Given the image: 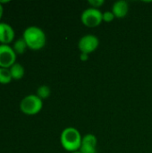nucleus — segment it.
I'll return each mask as SVG.
<instances>
[{"label": "nucleus", "mask_w": 152, "mask_h": 153, "mask_svg": "<svg viewBox=\"0 0 152 153\" xmlns=\"http://www.w3.org/2000/svg\"><path fill=\"white\" fill-rule=\"evenodd\" d=\"M22 39L25 40L27 47L32 50H39L46 44V34L42 29L37 26L26 28L22 33Z\"/></svg>", "instance_id": "obj_1"}, {"label": "nucleus", "mask_w": 152, "mask_h": 153, "mask_svg": "<svg viewBox=\"0 0 152 153\" xmlns=\"http://www.w3.org/2000/svg\"><path fill=\"white\" fill-rule=\"evenodd\" d=\"M82 137L80 132L74 127H66L63 130L60 142L63 148L70 152H78L82 145Z\"/></svg>", "instance_id": "obj_2"}, {"label": "nucleus", "mask_w": 152, "mask_h": 153, "mask_svg": "<svg viewBox=\"0 0 152 153\" xmlns=\"http://www.w3.org/2000/svg\"><path fill=\"white\" fill-rule=\"evenodd\" d=\"M43 107V101L37 95L30 94L24 97L20 103L21 111L28 116H33L38 114Z\"/></svg>", "instance_id": "obj_3"}, {"label": "nucleus", "mask_w": 152, "mask_h": 153, "mask_svg": "<svg viewBox=\"0 0 152 153\" xmlns=\"http://www.w3.org/2000/svg\"><path fill=\"white\" fill-rule=\"evenodd\" d=\"M81 20L82 23L87 27H97L103 22V13L97 8L90 7L82 12Z\"/></svg>", "instance_id": "obj_4"}, {"label": "nucleus", "mask_w": 152, "mask_h": 153, "mask_svg": "<svg viewBox=\"0 0 152 153\" xmlns=\"http://www.w3.org/2000/svg\"><path fill=\"white\" fill-rule=\"evenodd\" d=\"M16 55L12 47L0 44V67L9 69L16 63Z\"/></svg>", "instance_id": "obj_5"}, {"label": "nucleus", "mask_w": 152, "mask_h": 153, "mask_svg": "<svg viewBox=\"0 0 152 153\" xmlns=\"http://www.w3.org/2000/svg\"><path fill=\"white\" fill-rule=\"evenodd\" d=\"M99 44V39L93 34H87L81 38L78 42V48L81 53L89 55L90 53L94 52Z\"/></svg>", "instance_id": "obj_6"}, {"label": "nucleus", "mask_w": 152, "mask_h": 153, "mask_svg": "<svg viewBox=\"0 0 152 153\" xmlns=\"http://www.w3.org/2000/svg\"><path fill=\"white\" fill-rule=\"evenodd\" d=\"M98 140L94 134H88L82 137L80 152L82 153H97Z\"/></svg>", "instance_id": "obj_7"}, {"label": "nucleus", "mask_w": 152, "mask_h": 153, "mask_svg": "<svg viewBox=\"0 0 152 153\" xmlns=\"http://www.w3.org/2000/svg\"><path fill=\"white\" fill-rule=\"evenodd\" d=\"M15 32L13 28L6 23L0 22V43L4 45H9L14 39Z\"/></svg>", "instance_id": "obj_8"}, {"label": "nucleus", "mask_w": 152, "mask_h": 153, "mask_svg": "<svg viewBox=\"0 0 152 153\" xmlns=\"http://www.w3.org/2000/svg\"><path fill=\"white\" fill-rule=\"evenodd\" d=\"M129 11V6L126 1L120 0L116 2L112 7V13H114L115 17L116 18H123L126 16Z\"/></svg>", "instance_id": "obj_9"}, {"label": "nucleus", "mask_w": 152, "mask_h": 153, "mask_svg": "<svg viewBox=\"0 0 152 153\" xmlns=\"http://www.w3.org/2000/svg\"><path fill=\"white\" fill-rule=\"evenodd\" d=\"M9 70H10V73H11L12 78L13 80H16V81L22 79V77L24 76V74H25L24 67L19 63H15L14 65H13L9 68Z\"/></svg>", "instance_id": "obj_10"}, {"label": "nucleus", "mask_w": 152, "mask_h": 153, "mask_svg": "<svg viewBox=\"0 0 152 153\" xmlns=\"http://www.w3.org/2000/svg\"><path fill=\"white\" fill-rule=\"evenodd\" d=\"M27 48H28V47H27V44H26L25 40H24L22 38L17 39V40L13 43V48L14 52H15L16 54H20V55H21V54H23V53L25 52V50H26Z\"/></svg>", "instance_id": "obj_11"}, {"label": "nucleus", "mask_w": 152, "mask_h": 153, "mask_svg": "<svg viewBox=\"0 0 152 153\" xmlns=\"http://www.w3.org/2000/svg\"><path fill=\"white\" fill-rule=\"evenodd\" d=\"M13 80L10 70L8 68H1L0 67V83L7 84L11 82Z\"/></svg>", "instance_id": "obj_12"}, {"label": "nucleus", "mask_w": 152, "mask_h": 153, "mask_svg": "<svg viewBox=\"0 0 152 153\" xmlns=\"http://www.w3.org/2000/svg\"><path fill=\"white\" fill-rule=\"evenodd\" d=\"M50 93H51V91H50V88L47 85H41L38 88L37 90V96L39 98H40L41 100H45L47 98H48L50 96Z\"/></svg>", "instance_id": "obj_13"}, {"label": "nucleus", "mask_w": 152, "mask_h": 153, "mask_svg": "<svg viewBox=\"0 0 152 153\" xmlns=\"http://www.w3.org/2000/svg\"><path fill=\"white\" fill-rule=\"evenodd\" d=\"M114 19H115V15H114V13H112V11H111V12L107 11V12L103 13V21H104V22H112Z\"/></svg>", "instance_id": "obj_14"}, {"label": "nucleus", "mask_w": 152, "mask_h": 153, "mask_svg": "<svg viewBox=\"0 0 152 153\" xmlns=\"http://www.w3.org/2000/svg\"><path fill=\"white\" fill-rule=\"evenodd\" d=\"M89 4H91V6L93 8H97L98 9L99 7H100L104 4V0H90Z\"/></svg>", "instance_id": "obj_15"}, {"label": "nucleus", "mask_w": 152, "mask_h": 153, "mask_svg": "<svg viewBox=\"0 0 152 153\" xmlns=\"http://www.w3.org/2000/svg\"><path fill=\"white\" fill-rule=\"evenodd\" d=\"M81 59L83 60V61L87 60L88 59V55L87 54H84V53H82L81 54Z\"/></svg>", "instance_id": "obj_16"}, {"label": "nucleus", "mask_w": 152, "mask_h": 153, "mask_svg": "<svg viewBox=\"0 0 152 153\" xmlns=\"http://www.w3.org/2000/svg\"><path fill=\"white\" fill-rule=\"evenodd\" d=\"M3 13H4V7H3V5L0 4V20H1V18H2Z\"/></svg>", "instance_id": "obj_17"}, {"label": "nucleus", "mask_w": 152, "mask_h": 153, "mask_svg": "<svg viewBox=\"0 0 152 153\" xmlns=\"http://www.w3.org/2000/svg\"><path fill=\"white\" fill-rule=\"evenodd\" d=\"M72 153H82L80 151H78V152H72Z\"/></svg>", "instance_id": "obj_18"}]
</instances>
